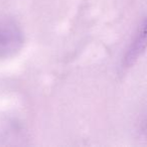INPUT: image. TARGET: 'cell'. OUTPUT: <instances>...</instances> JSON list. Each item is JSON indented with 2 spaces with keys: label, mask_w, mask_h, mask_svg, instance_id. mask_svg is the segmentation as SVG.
<instances>
[{
  "label": "cell",
  "mask_w": 147,
  "mask_h": 147,
  "mask_svg": "<svg viewBox=\"0 0 147 147\" xmlns=\"http://www.w3.org/2000/svg\"><path fill=\"white\" fill-rule=\"evenodd\" d=\"M23 45L24 35L20 27L12 20L0 19V59L14 57Z\"/></svg>",
  "instance_id": "6da1fadb"
},
{
  "label": "cell",
  "mask_w": 147,
  "mask_h": 147,
  "mask_svg": "<svg viewBox=\"0 0 147 147\" xmlns=\"http://www.w3.org/2000/svg\"><path fill=\"white\" fill-rule=\"evenodd\" d=\"M147 47V18H145L139 25L124 57L122 65L124 69H128L135 65L138 59L143 55Z\"/></svg>",
  "instance_id": "7a4b0ae2"
}]
</instances>
